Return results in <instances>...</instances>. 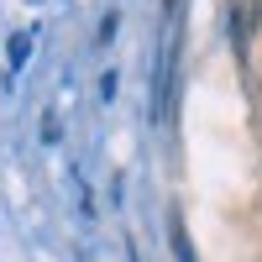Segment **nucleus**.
<instances>
[{
    "label": "nucleus",
    "instance_id": "f257e3e1",
    "mask_svg": "<svg viewBox=\"0 0 262 262\" xmlns=\"http://www.w3.org/2000/svg\"><path fill=\"white\" fill-rule=\"evenodd\" d=\"M173 247H179V262H194V252H189V236H184V226L173 221Z\"/></svg>",
    "mask_w": 262,
    "mask_h": 262
}]
</instances>
